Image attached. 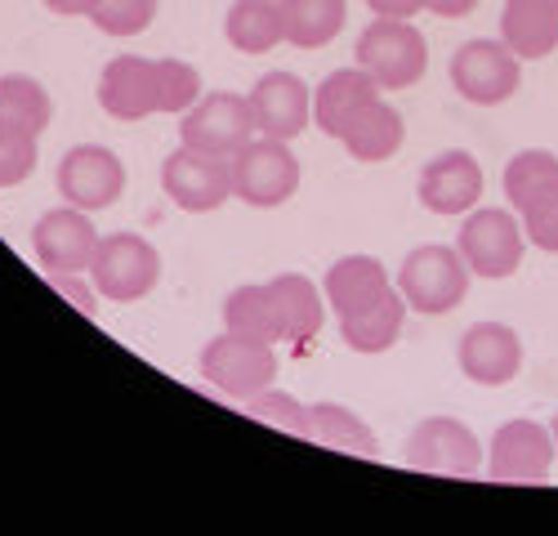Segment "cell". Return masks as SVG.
I'll list each match as a JSON object with an SVG mask.
<instances>
[{"instance_id":"6da1fadb","label":"cell","mask_w":558,"mask_h":536,"mask_svg":"<svg viewBox=\"0 0 558 536\" xmlns=\"http://www.w3.org/2000/svg\"><path fill=\"white\" fill-rule=\"evenodd\" d=\"M470 264H464L460 251L451 246H415L402 268H398V291L407 300V308L425 313V318H438V313H451L464 295H470Z\"/></svg>"},{"instance_id":"7a4b0ae2","label":"cell","mask_w":558,"mask_h":536,"mask_svg":"<svg viewBox=\"0 0 558 536\" xmlns=\"http://www.w3.org/2000/svg\"><path fill=\"white\" fill-rule=\"evenodd\" d=\"M357 68L380 89H411L429 72V40L407 19H376L357 36Z\"/></svg>"},{"instance_id":"3957f363","label":"cell","mask_w":558,"mask_h":536,"mask_svg":"<svg viewBox=\"0 0 558 536\" xmlns=\"http://www.w3.org/2000/svg\"><path fill=\"white\" fill-rule=\"evenodd\" d=\"M523 219L514 210H500V206H487V210H474L464 219L460 229V242L456 251L464 255L474 278H487V282H505L519 273L523 264Z\"/></svg>"},{"instance_id":"277c9868","label":"cell","mask_w":558,"mask_h":536,"mask_svg":"<svg viewBox=\"0 0 558 536\" xmlns=\"http://www.w3.org/2000/svg\"><path fill=\"white\" fill-rule=\"evenodd\" d=\"M519 76L523 59L505 40H464L451 54V85L474 108H500L505 99H514Z\"/></svg>"},{"instance_id":"5b68a950","label":"cell","mask_w":558,"mask_h":536,"mask_svg":"<svg viewBox=\"0 0 558 536\" xmlns=\"http://www.w3.org/2000/svg\"><path fill=\"white\" fill-rule=\"evenodd\" d=\"M300 188V157L282 139H251L232 157V197H242L255 210L287 206Z\"/></svg>"},{"instance_id":"8992f818","label":"cell","mask_w":558,"mask_h":536,"mask_svg":"<svg viewBox=\"0 0 558 536\" xmlns=\"http://www.w3.org/2000/svg\"><path fill=\"white\" fill-rule=\"evenodd\" d=\"M255 134L259 130H255L251 99L228 95V89L202 95L189 112H183V125H179V139L197 153H210V157H238Z\"/></svg>"},{"instance_id":"52a82bcc","label":"cell","mask_w":558,"mask_h":536,"mask_svg":"<svg viewBox=\"0 0 558 536\" xmlns=\"http://www.w3.org/2000/svg\"><path fill=\"white\" fill-rule=\"evenodd\" d=\"M89 278H95L99 295H108L117 304L144 300L161 278V255L138 233H112L99 242V255L89 264Z\"/></svg>"},{"instance_id":"ba28073f","label":"cell","mask_w":558,"mask_h":536,"mask_svg":"<svg viewBox=\"0 0 558 536\" xmlns=\"http://www.w3.org/2000/svg\"><path fill=\"white\" fill-rule=\"evenodd\" d=\"M202 376L223 393V398H255L259 389L272 385L277 376V353L264 340H246L223 331L202 349Z\"/></svg>"},{"instance_id":"9c48e42d","label":"cell","mask_w":558,"mask_h":536,"mask_svg":"<svg viewBox=\"0 0 558 536\" xmlns=\"http://www.w3.org/2000/svg\"><path fill=\"white\" fill-rule=\"evenodd\" d=\"M161 188L179 210L210 215L232 197V157H210L183 144L161 166Z\"/></svg>"},{"instance_id":"30bf717a","label":"cell","mask_w":558,"mask_h":536,"mask_svg":"<svg viewBox=\"0 0 558 536\" xmlns=\"http://www.w3.org/2000/svg\"><path fill=\"white\" fill-rule=\"evenodd\" d=\"M407 465L425 470V474H456L470 478L483 465V442L478 434L456 421V416H429L411 429L407 438Z\"/></svg>"},{"instance_id":"8fae6325","label":"cell","mask_w":558,"mask_h":536,"mask_svg":"<svg viewBox=\"0 0 558 536\" xmlns=\"http://www.w3.org/2000/svg\"><path fill=\"white\" fill-rule=\"evenodd\" d=\"M59 197L76 210H108L121 193H125V166L112 148H99V144H81L72 148L63 161H59Z\"/></svg>"},{"instance_id":"7c38bea8","label":"cell","mask_w":558,"mask_h":536,"mask_svg":"<svg viewBox=\"0 0 558 536\" xmlns=\"http://www.w3.org/2000/svg\"><path fill=\"white\" fill-rule=\"evenodd\" d=\"M99 242L104 237L89 223V210H76V206L40 215V223L32 229V251L45 273H89Z\"/></svg>"},{"instance_id":"4fadbf2b","label":"cell","mask_w":558,"mask_h":536,"mask_svg":"<svg viewBox=\"0 0 558 536\" xmlns=\"http://www.w3.org/2000/svg\"><path fill=\"white\" fill-rule=\"evenodd\" d=\"M554 434L541 421H509L492 438L487 474L492 483H545L554 470Z\"/></svg>"},{"instance_id":"5bb4252c","label":"cell","mask_w":558,"mask_h":536,"mask_svg":"<svg viewBox=\"0 0 558 536\" xmlns=\"http://www.w3.org/2000/svg\"><path fill=\"white\" fill-rule=\"evenodd\" d=\"M456 363L474 385L500 389L523 371V340H519L514 327H505V322H474L460 336Z\"/></svg>"},{"instance_id":"9a60e30c","label":"cell","mask_w":558,"mask_h":536,"mask_svg":"<svg viewBox=\"0 0 558 536\" xmlns=\"http://www.w3.org/2000/svg\"><path fill=\"white\" fill-rule=\"evenodd\" d=\"M380 99V85L371 72L362 68H344V72H331L327 81L317 85L313 95V125L331 139H349V130L371 112V103Z\"/></svg>"},{"instance_id":"2e32d148","label":"cell","mask_w":558,"mask_h":536,"mask_svg":"<svg viewBox=\"0 0 558 536\" xmlns=\"http://www.w3.org/2000/svg\"><path fill=\"white\" fill-rule=\"evenodd\" d=\"M251 112L264 139L291 144L295 134L308 130V85L295 72H268L251 89Z\"/></svg>"},{"instance_id":"e0dca14e","label":"cell","mask_w":558,"mask_h":536,"mask_svg":"<svg viewBox=\"0 0 558 536\" xmlns=\"http://www.w3.org/2000/svg\"><path fill=\"white\" fill-rule=\"evenodd\" d=\"M478 197H483V166L464 148L434 157L421 174V202L434 215H470Z\"/></svg>"},{"instance_id":"ac0fdd59","label":"cell","mask_w":558,"mask_h":536,"mask_svg":"<svg viewBox=\"0 0 558 536\" xmlns=\"http://www.w3.org/2000/svg\"><path fill=\"white\" fill-rule=\"evenodd\" d=\"M99 103L117 121H144L157 112V59L121 54L99 76Z\"/></svg>"},{"instance_id":"d6986e66","label":"cell","mask_w":558,"mask_h":536,"mask_svg":"<svg viewBox=\"0 0 558 536\" xmlns=\"http://www.w3.org/2000/svg\"><path fill=\"white\" fill-rule=\"evenodd\" d=\"M402 322H407V300L398 287H389L376 300H366L362 308L340 313V340L353 353H385L402 336Z\"/></svg>"},{"instance_id":"ffe728a7","label":"cell","mask_w":558,"mask_h":536,"mask_svg":"<svg viewBox=\"0 0 558 536\" xmlns=\"http://www.w3.org/2000/svg\"><path fill=\"white\" fill-rule=\"evenodd\" d=\"M500 40L523 63L554 54L558 50V5H549V0H505Z\"/></svg>"},{"instance_id":"44dd1931","label":"cell","mask_w":558,"mask_h":536,"mask_svg":"<svg viewBox=\"0 0 558 536\" xmlns=\"http://www.w3.org/2000/svg\"><path fill=\"white\" fill-rule=\"evenodd\" d=\"M389 287L393 282H389L380 259H371V255H344V259L331 264L327 282H322V295H327V304L336 308V318H340V313L362 308L366 300H376Z\"/></svg>"},{"instance_id":"7402d4cb","label":"cell","mask_w":558,"mask_h":536,"mask_svg":"<svg viewBox=\"0 0 558 536\" xmlns=\"http://www.w3.org/2000/svg\"><path fill=\"white\" fill-rule=\"evenodd\" d=\"M223 36L242 54H268L272 45L287 40L282 0H238L223 19Z\"/></svg>"},{"instance_id":"603a6c76","label":"cell","mask_w":558,"mask_h":536,"mask_svg":"<svg viewBox=\"0 0 558 536\" xmlns=\"http://www.w3.org/2000/svg\"><path fill=\"white\" fill-rule=\"evenodd\" d=\"M272 300H277V318H282V340L291 344H304L322 331V313H327V300H322V291L300 278V273H282L268 282Z\"/></svg>"},{"instance_id":"cb8c5ba5","label":"cell","mask_w":558,"mask_h":536,"mask_svg":"<svg viewBox=\"0 0 558 536\" xmlns=\"http://www.w3.org/2000/svg\"><path fill=\"white\" fill-rule=\"evenodd\" d=\"M558 188V157L549 148H523L505 166V197L514 215H527L541 197Z\"/></svg>"},{"instance_id":"d4e9b609","label":"cell","mask_w":558,"mask_h":536,"mask_svg":"<svg viewBox=\"0 0 558 536\" xmlns=\"http://www.w3.org/2000/svg\"><path fill=\"white\" fill-rule=\"evenodd\" d=\"M349 19L344 0H282V23H287V40L295 50H322L340 36Z\"/></svg>"},{"instance_id":"484cf974","label":"cell","mask_w":558,"mask_h":536,"mask_svg":"<svg viewBox=\"0 0 558 536\" xmlns=\"http://www.w3.org/2000/svg\"><path fill=\"white\" fill-rule=\"evenodd\" d=\"M308 438L331 447V452H349V456H376V434H371V425L362 416H353L349 407H340V402H317V407H308Z\"/></svg>"},{"instance_id":"4316f807","label":"cell","mask_w":558,"mask_h":536,"mask_svg":"<svg viewBox=\"0 0 558 536\" xmlns=\"http://www.w3.org/2000/svg\"><path fill=\"white\" fill-rule=\"evenodd\" d=\"M223 327L232 336H246V340H264L277 344L282 340V318H277V300L264 287H238L223 300Z\"/></svg>"},{"instance_id":"83f0119b","label":"cell","mask_w":558,"mask_h":536,"mask_svg":"<svg viewBox=\"0 0 558 536\" xmlns=\"http://www.w3.org/2000/svg\"><path fill=\"white\" fill-rule=\"evenodd\" d=\"M402 134H407L402 112H398V108H389L385 99H376V103H371V112L349 130L344 148H349L357 161L376 166V161H389V157L402 148Z\"/></svg>"},{"instance_id":"f1b7e54d","label":"cell","mask_w":558,"mask_h":536,"mask_svg":"<svg viewBox=\"0 0 558 536\" xmlns=\"http://www.w3.org/2000/svg\"><path fill=\"white\" fill-rule=\"evenodd\" d=\"M50 117H54V108H50V95L40 89V81L0 76V125L40 134L45 125H50Z\"/></svg>"},{"instance_id":"f546056e","label":"cell","mask_w":558,"mask_h":536,"mask_svg":"<svg viewBox=\"0 0 558 536\" xmlns=\"http://www.w3.org/2000/svg\"><path fill=\"white\" fill-rule=\"evenodd\" d=\"M246 416L259 421V425H272V429H287L295 438H308V407L304 402H295L291 393L282 389H259L255 398H246Z\"/></svg>"},{"instance_id":"4dcf8cb0","label":"cell","mask_w":558,"mask_h":536,"mask_svg":"<svg viewBox=\"0 0 558 536\" xmlns=\"http://www.w3.org/2000/svg\"><path fill=\"white\" fill-rule=\"evenodd\" d=\"M202 99V76L183 59H157V112H189Z\"/></svg>"},{"instance_id":"1f68e13d","label":"cell","mask_w":558,"mask_h":536,"mask_svg":"<svg viewBox=\"0 0 558 536\" xmlns=\"http://www.w3.org/2000/svg\"><path fill=\"white\" fill-rule=\"evenodd\" d=\"M99 32L108 36H138L157 19V0H99V10L89 14Z\"/></svg>"},{"instance_id":"d6a6232c","label":"cell","mask_w":558,"mask_h":536,"mask_svg":"<svg viewBox=\"0 0 558 536\" xmlns=\"http://www.w3.org/2000/svg\"><path fill=\"white\" fill-rule=\"evenodd\" d=\"M36 139L40 134L0 125V188H14L36 170Z\"/></svg>"},{"instance_id":"836d02e7","label":"cell","mask_w":558,"mask_h":536,"mask_svg":"<svg viewBox=\"0 0 558 536\" xmlns=\"http://www.w3.org/2000/svg\"><path fill=\"white\" fill-rule=\"evenodd\" d=\"M519 219H523V233H527L532 246L558 255V188H554L549 197H541V202H536L527 215H519Z\"/></svg>"},{"instance_id":"e575fe53","label":"cell","mask_w":558,"mask_h":536,"mask_svg":"<svg viewBox=\"0 0 558 536\" xmlns=\"http://www.w3.org/2000/svg\"><path fill=\"white\" fill-rule=\"evenodd\" d=\"M366 10L376 19H415L425 10V0H366Z\"/></svg>"},{"instance_id":"d590c367","label":"cell","mask_w":558,"mask_h":536,"mask_svg":"<svg viewBox=\"0 0 558 536\" xmlns=\"http://www.w3.org/2000/svg\"><path fill=\"white\" fill-rule=\"evenodd\" d=\"M45 10L59 19H89L99 10V0H45Z\"/></svg>"},{"instance_id":"8d00e7d4","label":"cell","mask_w":558,"mask_h":536,"mask_svg":"<svg viewBox=\"0 0 558 536\" xmlns=\"http://www.w3.org/2000/svg\"><path fill=\"white\" fill-rule=\"evenodd\" d=\"M50 282H54V287H59L68 300H76V308H81V313H95V295L81 291V287L72 282V273H50Z\"/></svg>"},{"instance_id":"74e56055","label":"cell","mask_w":558,"mask_h":536,"mask_svg":"<svg viewBox=\"0 0 558 536\" xmlns=\"http://www.w3.org/2000/svg\"><path fill=\"white\" fill-rule=\"evenodd\" d=\"M425 10H434L438 19H464L478 10V0H425Z\"/></svg>"},{"instance_id":"f35d334b","label":"cell","mask_w":558,"mask_h":536,"mask_svg":"<svg viewBox=\"0 0 558 536\" xmlns=\"http://www.w3.org/2000/svg\"><path fill=\"white\" fill-rule=\"evenodd\" d=\"M549 434H554V452H558V416H554V425H549Z\"/></svg>"},{"instance_id":"ab89813d","label":"cell","mask_w":558,"mask_h":536,"mask_svg":"<svg viewBox=\"0 0 558 536\" xmlns=\"http://www.w3.org/2000/svg\"><path fill=\"white\" fill-rule=\"evenodd\" d=\"M549 5H558V0H549Z\"/></svg>"}]
</instances>
